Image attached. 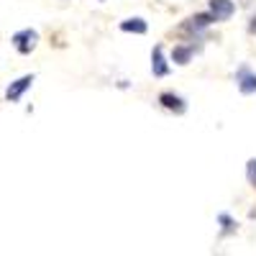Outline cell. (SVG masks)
Masks as SVG:
<instances>
[{
	"label": "cell",
	"mask_w": 256,
	"mask_h": 256,
	"mask_svg": "<svg viewBox=\"0 0 256 256\" xmlns=\"http://www.w3.org/2000/svg\"><path fill=\"white\" fill-rule=\"evenodd\" d=\"M152 72H154V77H166L169 74V64L164 59L162 46H154V52H152Z\"/></svg>",
	"instance_id": "8992f818"
},
{
	"label": "cell",
	"mask_w": 256,
	"mask_h": 256,
	"mask_svg": "<svg viewBox=\"0 0 256 256\" xmlns=\"http://www.w3.org/2000/svg\"><path fill=\"white\" fill-rule=\"evenodd\" d=\"M246 177H248V182L256 187V159H248V164H246Z\"/></svg>",
	"instance_id": "8fae6325"
},
{
	"label": "cell",
	"mask_w": 256,
	"mask_h": 256,
	"mask_svg": "<svg viewBox=\"0 0 256 256\" xmlns=\"http://www.w3.org/2000/svg\"><path fill=\"white\" fill-rule=\"evenodd\" d=\"M159 102L164 105L166 110H172V113H177V116L187 110L184 98H180V95H174V92H162V95H159Z\"/></svg>",
	"instance_id": "5b68a950"
},
{
	"label": "cell",
	"mask_w": 256,
	"mask_h": 256,
	"mask_svg": "<svg viewBox=\"0 0 256 256\" xmlns=\"http://www.w3.org/2000/svg\"><path fill=\"white\" fill-rule=\"evenodd\" d=\"M233 13H236V3H233V0H210L212 20H228Z\"/></svg>",
	"instance_id": "3957f363"
},
{
	"label": "cell",
	"mask_w": 256,
	"mask_h": 256,
	"mask_svg": "<svg viewBox=\"0 0 256 256\" xmlns=\"http://www.w3.org/2000/svg\"><path fill=\"white\" fill-rule=\"evenodd\" d=\"M100 3H102V0H100Z\"/></svg>",
	"instance_id": "4fadbf2b"
},
{
	"label": "cell",
	"mask_w": 256,
	"mask_h": 256,
	"mask_svg": "<svg viewBox=\"0 0 256 256\" xmlns=\"http://www.w3.org/2000/svg\"><path fill=\"white\" fill-rule=\"evenodd\" d=\"M192 54H195V46H184V44H180V46H174V52H172V62H177V64H187V62L192 59Z\"/></svg>",
	"instance_id": "9c48e42d"
},
{
	"label": "cell",
	"mask_w": 256,
	"mask_h": 256,
	"mask_svg": "<svg viewBox=\"0 0 256 256\" xmlns=\"http://www.w3.org/2000/svg\"><path fill=\"white\" fill-rule=\"evenodd\" d=\"M248 31H251V34H256V16L251 18V26H248Z\"/></svg>",
	"instance_id": "7c38bea8"
},
{
	"label": "cell",
	"mask_w": 256,
	"mask_h": 256,
	"mask_svg": "<svg viewBox=\"0 0 256 256\" xmlns=\"http://www.w3.org/2000/svg\"><path fill=\"white\" fill-rule=\"evenodd\" d=\"M218 220H220V226H223V233H233V230H236V220H233L228 212H220Z\"/></svg>",
	"instance_id": "30bf717a"
},
{
	"label": "cell",
	"mask_w": 256,
	"mask_h": 256,
	"mask_svg": "<svg viewBox=\"0 0 256 256\" xmlns=\"http://www.w3.org/2000/svg\"><path fill=\"white\" fill-rule=\"evenodd\" d=\"M10 41H13L16 52H20V54H31L34 46H36V41H38V34H36L34 28H24V31H16Z\"/></svg>",
	"instance_id": "6da1fadb"
},
{
	"label": "cell",
	"mask_w": 256,
	"mask_h": 256,
	"mask_svg": "<svg viewBox=\"0 0 256 256\" xmlns=\"http://www.w3.org/2000/svg\"><path fill=\"white\" fill-rule=\"evenodd\" d=\"M31 84H34V74H26V77H20V80L10 82V88L6 90V98H8L10 102H18L20 95H24V92L31 88Z\"/></svg>",
	"instance_id": "277c9868"
},
{
	"label": "cell",
	"mask_w": 256,
	"mask_h": 256,
	"mask_svg": "<svg viewBox=\"0 0 256 256\" xmlns=\"http://www.w3.org/2000/svg\"><path fill=\"white\" fill-rule=\"evenodd\" d=\"M146 20L144 18H126L123 24H120V31L126 34H146Z\"/></svg>",
	"instance_id": "ba28073f"
},
{
	"label": "cell",
	"mask_w": 256,
	"mask_h": 256,
	"mask_svg": "<svg viewBox=\"0 0 256 256\" xmlns=\"http://www.w3.org/2000/svg\"><path fill=\"white\" fill-rule=\"evenodd\" d=\"M236 84H238V90L244 92V95H251V92H256V72H251V67H238V72H236Z\"/></svg>",
	"instance_id": "7a4b0ae2"
},
{
	"label": "cell",
	"mask_w": 256,
	"mask_h": 256,
	"mask_svg": "<svg viewBox=\"0 0 256 256\" xmlns=\"http://www.w3.org/2000/svg\"><path fill=\"white\" fill-rule=\"evenodd\" d=\"M212 24V16L210 13H198V16H192V18H187V24L182 26L184 31H202V28H208Z\"/></svg>",
	"instance_id": "52a82bcc"
}]
</instances>
